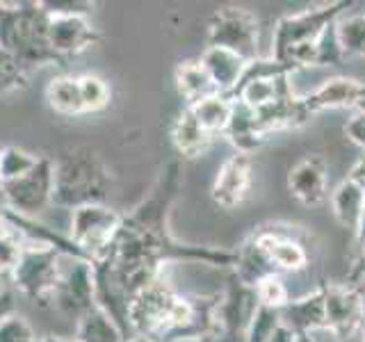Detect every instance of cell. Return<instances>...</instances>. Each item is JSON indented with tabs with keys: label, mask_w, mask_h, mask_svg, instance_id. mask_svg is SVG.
Here are the masks:
<instances>
[{
	"label": "cell",
	"mask_w": 365,
	"mask_h": 342,
	"mask_svg": "<svg viewBox=\"0 0 365 342\" xmlns=\"http://www.w3.org/2000/svg\"><path fill=\"white\" fill-rule=\"evenodd\" d=\"M176 180V165L153 190L151 199L140 203L130 214H123L117 235L103 254L91 260L96 283V306L103 308L128 338V304L130 299L163 276V265L169 260H201L235 265V254L210 249H194L174 242L167 235L165 217ZM130 340V338H128Z\"/></svg>",
	"instance_id": "obj_1"
},
{
	"label": "cell",
	"mask_w": 365,
	"mask_h": 342,
	"mask_svg": "<svg viewBox=\"0 0 365 342\" xmlns=\"http://www.w3.org/2000/svg\"><path fill=\"white\" fill-rule=\"evenodd\" d=\"M347 3H331L283 16L274 28L272 60L285 71L302 66H315L319 37L340 19Z\"/></svg>",
	"instance_id": "obj_2"
},
{
	"label": "cell",
	"mask_w": 365,
	"mask_h": 342,
	"mask_svg": "<svg viewBox=\"0 0 365 342\" xmlns=\"http://www.w3.org/2000/svg\"><path fill=\"white\" fill-rule=\"evenodd\" d=\"M48 14L39 3H0V48L32 71L60 62L48 43Z\"/></svg>",
	"instance_id": "obj_3"
},
{
	"label": "cell",
	"mask_w": 365,
	"mask_h": 342,
	"mask_svg": "<svg viewBox=\"0 0 365 342\" xmlns=\"http://www.w3.org/2000/svg\"><path fill=\"white\" fill-rule=\"evenodd\" d=\"M110 185V171L98 153L87 146L73 148L55 162L53 205L76 210L80 205L106 203Z\"/></svg>",
	"instance_id": "obj_4"
},
{
	"label": "cell",
	"mask_w": 365,
	"mask_h": 342,
	"mask_svg": "<svg viewBox=\"0 0 365 342\" xmlns=\"http://www.w3.org/2000/svg\"><path fill=\"white\" fill-rule=\"evenodd\" d=\"M62 258L64 256L60 251L48 244L26 242L19 265L11 271V281H14L16 290L32 301H53V294L62 274Z\"/></svg>",
	"instance_id": "obj_5"
},
{
	"label": "cell",
	"mask_w": 365,
	"mask_h": 342,
	"mask_svg": "<svg viewBox=\"0 0 365 342\" xmlns=\"http://www.w3.org/2000/svg\"><path fill=\"white\" fill-rule=\"evenodd\" d=\"M178 299V292L160 276L148 288L137 292L128 304V326L130 333L163 340L169 333L171 313Z\"/></svg>",
	"instance_id": "obj_6"
},
{
	"label": "cell",
	"mask_w": 365,
	"mask_h": 342,
	"mask_svg": "<svg viewBox=\"0 0 365 342\" xmlns=\"http://www.w3.org/2000/svg\"><path fill=\"white\" fill-rule=\"evenodd\" d=\"M123 214L106 203H89L71 210L68 237L78 247L85 260H96L117 235Z\"/></svg>",
	"instance_id": "obj_7"
},
{
	"label": "cell",
	"mask_w": 365,
	"mask_h": 342,
	"mask_svg": "<svg viewBox=\"0 0 365 342\" xmlns=\"http://www.w3.org/2000/svg\"><path fill=\"white\" fill-rule=\"evenodd\" d=\"M208 46L237 53L251 64L258 60V19L245 7H222L208 21Z\"/></svg>",
	"instance_id": "obj_8"
},
{
	"label": "cell",
	"mask_w": 365,
	"mask_h": 342,
	"mask_svg": "<svg viewBox=\"0 0 365 342\" xmlns=\"http://www.w3.org/2000/svg\"><path fill=\"white\" fill-rule=\"evenodd\" d=\"M55 192V162L51 157H39L30 174L23 178L5 182L7 208L19 217L37 219V217L53 205Z\"/></svg>",
	"instance_id": "obj_9"
},
{
	"label": "cell",
	"mask_w": 365,
	"mask_h": 342,
	"mask_svg": "<svg viewBox=\"0 0 365 342\" xmlns=\"http://www.w3.org/2000/svg\"><path fill=\"white\" fill-rule=\"evenodd\" d=\"M324 292V313L327 331L338 340L361 338L365 328V299L351 285H327Z\"/></svg>",
	"instance_id": "obj_10"
},
{
	"label": "cell",
	"mask_w": 365,
	"mask_h": 342,
	"mask_svg": "<svg viewBox=\"0 0 365 342\" xmlns=\"http://www.w3.org/2000/svg\"><path fill=\"white\" fill-rule=\"evenodd\" d=\"M53 304L66 315H76L78 319L96 306V283L89 260L71 258L68 269H62L57 283Z\"/></svg>",
	"instance_id": "obj_11"
},
{
	"label": "cell",
	"mask_w": 365,
	"mask_h": 342,
	"mask_svg": "<svg viewBox=\"0 0 365 342\" xmlns=\"http://www.w3.org/2000/svg\"><path fill=\"white\" fill-rule=\"evenodd\" d=\"M302 100L308 114L322 110H359L365 105V83L349 76H334L308 96H302Z\"/></svg>",
	"instance_id": "obj_12"
},
{
	"label": "cell",
	"mask_w": 365,
	"mask_h": 342,
	"mask_svg": "<svg viewBox=\"0 0 365 342\" xmlns=\"http://www.w3.org/2000/svg\"><path fill=\"white\" fill-rule=\"evenodd\" d=\"M251 187V157L245 153H233L217 169L210 197L224 210H233L247 199Z\"/></svg>",
	"instance_id": "obj_13"
},
{
	"label": "cell",
	"mask_w": 365,
	"mask_h": 342,
	"mask_svg": "<svg viewBox=\"0 0 365 342\" xmlns=\"http://www.w3.org/2000/svg\"><path fill=\"white\" fill-rule=\"evenodd\" d=\"M288 190L302 205L315 208L329 199V169L319 155H306L288 174Z\"/></svg>",
	"instance_id": "obj_14"
},
{
	"label": "cell",
	"mask_w": 365,
	"mask_h": 342,
	"mask_svg": "<svg viewBox=\"0 0 365 342\" xmlns=\"http://www.w3.org/2000/svg\"><path fill=\"white\" fill-rule=\"evenodd\" d=\"M98 41V32L87 16H60L48 23V43L57 60L85 53Z\"/></svg>",
	"instance_id": "obj_15"
},
{
	"label": "cell",
	"mask_w": 365,
	"mask_h": 342,
	"mask_svg": "<svg viewBox=\"0 0 365 342\" xmlns=\"http://www.w3.org/2000/svg\"><path fill=\"white\" fill-rule=\"evenodd\" d=\"M199 62L205 68V73H208L215 91L224 96L235 94V89L242 83L245 71L249 66L245 57H240L237 53L228 48H220V46H208Z\"/></svg>",
	"instance_id": "obj_16"
},
{
	"label": "cell",
	"mask_w": 365,
	"mask_h": 342,
	"mask_svg": "<svg viewBox=\"0 0 365 342\" xmlns=\"http://www.w3.org/2000/svg\"><path fill=\"white\" fill-rule=\"evenodd\" d=\"M281 322L292 328L297 336L313 333L317 328L327 331V313H324V292L315 290L313 294L302 296L297 301H288L281 308Z\"/></svg>",
	"instance_id": "obj_17"
},
{
	"label": "cell",
	"mask_w": 365,
	"mask_h": 342,
	"mask_svg": "<svg viewBox=\"0 0 365 342\" xmlns=\"http://www.w3.org/2000/svg\"><path fill=\"white\" fill-rule=\"evenodd\" d=\"M256 244L265 251V256L277 271H302L308 265L306 249L297 239L281 233H260L254 237Z\"/></svg>",
	"instance_id": "obj_18"
},
{
	"label": "cell",
	"mask_w": 365,
	"mask_h": 342,
	"mask_svg": "<svg viewBox=\"0 0 365 342\" xmlns=\"http://www.w3.org/2000/svg\"><path fill=\"white\" fill-rule=\"evenodd\" d=\"M224 135L228 137V142L235 146V153H245V155L256 151V148L267 140L258 125L256 112L249 110L247 105H242V103L235 98H233L231 121H228V128Z\"/></svg>",
	"instance_id": "obj_19"
},
{
	"label": "cell",
	"mask_w": 365,
	"mask_h": 342,
	"mask_svg": "<svg viewBox=\"0 0 365 342\" xmlns=\"http://www.w3.org/2000/svg\"><path fill=\"white\" fill-rule=\"evenodd\" d=\"M187 108L194 114V119L199 121L201 128L208 133L210 137L224 135L226 128H228V121H231L233 96L210 94V96H205V98L197 100L194 105H187Z\"/></svg>",
	"instance_id": "obj_20"
},
{
	"label": "cell",
	"mask_w": 365,
	"mask_h": 342,
	"mask_svg": "<svg viewBox=\"0 0 365 342\" xmlns=\"http://www.w3.org/2000/svg\"><path fill=\"white\" fill-rule=\"evenodd\" d=\"M210 140L212 137L201 128L199 121L194 119V114L190 112V108L182 110L178 114V119L174 121V125H171V142H174L176 151L185 157L201 155L205 148L210 146Z\"/></svg>",
	"instance_id": "obj_21"
},
{
	"label": "cell",
	"mask_w": 365,
	"mask_h": 342,
	"mask_svg": "<svg viewBox=\"0 0 365 342\" xmlns=\"http://www.w3.org/2000/svg\"><path fill=\"white\" fill-rule=\"evenodd\" d=\"M331 201V210L334 217L351 231H359L361 228V217H363V201H365V192L354 185L351 180H342L340 185L329 194Z\"/></svg>",
	"instance_id": "obj_22"
},
{
	"label": "cell",
	"mask_w": 365,
	"mask_h": 342,
	"mask_svg": "<svg viewBox=\"0 0 365 342\" xmlns=\"http://www.w3.org/2000/svg\"><path fill=\"white\" fill-rule=\"evenodd\" d=\"M78 342H128L123 336V331L117 326V322L103 311V308L94 306L78 319L76 338Z\"/></svg>",
	"instance_id": "obj_23"
},
{
	"label": "cell",
	"mask_w": 365,
	"mask_h": 342,
	"mask_svg": "<svg viewBox=\"0 0 365 342\" xmlns=\"http://www.w3.org/2000/svg\"><path fill=\"white\" fill-rule=\"evenodd\" d=\"M46 100L48 105L64 114V117H73V114H83V100H80V87L78 78L73 76H57L53 78L48 87H46Z\"/></svg>",
	"instance_id": "obj_24"
},
{
	"label": "cell",
	"mask_w": 365,
	"mask_h": 342,
	"mask_svg": "<svg viewBox=\"0 0 365 342\" xmlns=\"http://www.w3.org/2000/svg\"><path fill=\"white\" fill-rule=\"evenodd\" d=\"M176 85H178L180 96L187 100V105H194L197 100L210 96V94H217L208 73H205V68L201 66L199 60L182 62L176 68Z\"/></svg>",
	"instance_id": "obj_25"
},
{
	"label": "cell",
	"mask_w": 365,
	"mask_h": 342,
	"mask_svg": "<svg viewBox=\"0 0 365 342\" xmlns=\"http://www.w3.org/2000/svg\"><path fill=\"white\" fill-rule=\"evenodd\" d=\"M336 39L347 55H365V14H349L336 21Z\"/></svg>",
	"instance_id": "obj_26"
},
{
	"label": "cell",
	"mask_w": 365,
	"mask_h": 342,
	"mask_svg": "<svg viewBox=\"0 0 365 342\" xmlns=\"http://www.w3.org/2000/svg\"><path fill=\"white\" fill-rule=\"evenodd\" d=\"M37 162H39V157L26 151V148L5 146L3 153H0V180L9 182V180L23 178L26 174H30Z\"/></svg>",
	"instance_id": "obj_27"
},
{
	"label": "cell",
	"mask_w": 365,
	"mask_h": 342,
	"mask_svg": "<svg viewBox=\"0 0 365 342\" xmlns=\"http://www.w3.org/2000/svg\"><path fill=\"white\" fill-rule=\"evenodd\" d=\"M80 87V100H83L85 112H98L103 108H108L110 103V85L101 76L85 73L78 78Z\"/></svg>",
	"instance_id": "obj_28"
},
{
	"label": "cell",
	"mask_w": 365,
	"mask_h": 342,
	"mask_svg": "<svg viewBox=\"0 0 365 342\" xmlns=\"http://www.w3.org/2000/svg\"><path fill=\"white\" fill-rule=\"evenodd\" d=\"M279 324H281V313L277 308H267L258 304L254 317H251V324L245 333V342H267Z\"/></svg>",
	"instance_id": "obj_29"
},
{
	"label": "cell",
	"mask_w": 365,
	"mask_h": 342,
	"mask_svg": "<svg viewBox=\"0 0 365 342\" xmlns=\"http://www.w3.org/2000/svg\"><path fill=\"white\" fill-rule=\"evenodd\" d=\"M23 249H26V239L7 226V231L0 233V276H11L23 256Z\"/></svg>",
	"instance_id": "obj_30"
},
{
	"label": "cell",
	"mask_w": 365,
	"mask_h": 342,
	"mask_svg": "<svg viewBox=\"0 0 365 342\" xmlns=\"http://www.w3.org/2000/svg\"><path fill=\"white\" fill-rule=\"evenodd\" d=\"M28 68L14 55L0 48V96L28 83Z\"/></svg>",
	"instance_id": "obj_31"
},
{
	"label": "cell",
	"mask_w": 365,
	"mask_h": 342,
	"mask_svg": "<svg viewBox=\"0 0 365 342\" xmlns=\"http://www.w3.org/2000/svg\"><path fill=\"white\" fill-rule=\"evenodd\" d=\"M254 290H256L260 306L277 308V311H281V308L290 301L288 288H285V283H283V279L279 276V274H272V276L262 279Z\"/></svg>",
	"instance_id": "obj_32"
},
{
	"label": "cell",
	"mask_w": 365,
	"mask_h": 342,
	"mask_svg": "<svg viewBox=\"0 0 365 342\" xmlns=\"http://www.w3.org/2000/svg\"><path fill=\"white\" fill-rule=\"evenodd\" d=\"M39 5L48 14V19L89 16V11L94 9V3H89V0H39Z\"/></svg>",
	"instance_id": "obj_33"
},
{
	"label": "cell",
	"mask_w": 365,
	"mask_h": 342,
	"mask_svg": "<svg viewBox=\"0 0 365 342\" xmlns=\"http://www.w3.org/2000/svg\"><path fill=\"white\" fill-rule=\"evenodd\" d=\"M0 342H37L28 319L14 313L0 322Z\"/></svg>",
	"instance_id": "obj_34"
},
{
	"label": "cell",
	"mask_w": 365,
	"mask_h": 342,
	"mask_svg": "<svg viewBox=\"0 0 365 342\" xmlns=\"http://www.w3.org/2000/svg\"><path fill=\"white\" fill-rule=\"evenodd\" d=\"M345 135L351 144H356L365 153V105L359 108L345 123Z\"/></svg>",
	"instance_id": "obj_35"
},
{
	"label": "cell",
	"mask_w": 365,
	"mask_h": 342,
	"mask_svg": "<svg viewBox=\"0 0 365 342\" xmlns=\"http://www.w3.org/2000/svg\"><path fill=\"white\" fill-rule=\"evenodd\" d=\"M14 313H16V294L5 288L3 292H0V322L7 319L9 315H14Z\"/></svg>",
	"instance_id": "obj_36"
},
{
	"label": "cell",
	"mask_w": 365,
	"mask_h": 342,
	"mask_svg": "<svg viewBox=\"0 0 365 342\" xmlns=\"http://www.w3.org/2000/svg\"><path fill=\"white\" fill-rule=\"evenodd\" d=\"M347 180H351L354 185H359L363 192H365V153L354 162V167L349 169V176H347Z\"/></svg>",
	"instance_id": "obj_37"
},
{
	"label": "cell",
	"mask_w": 365,
	"mask_h": 342,
	"mask_svg": "<svg viewBox=\"0 0 365 342\" xmlns=\"http://www.w3.org/2000/svg\"><path fill=\"white\" fill-rule=\"evenodd\" d=\"M294 340H297V333H294V331L288 328V326H285V324L281 322L277 328H274V333L269 336L267 342H294Z\"/></svg>",
	"instance_id": "obj_38"
},
{
	"label": "cell",
	"mask_w": 365,
	"mask_h": 342,
	"mask_svg": "<svg viewBox=\"0 0 365 342\" xmlns=\"http://www.w3.org/2000/svg\"><path fill=\"white\" fill-rule=\"evenodd\" d=\"M165 342H220L215 336H192V338H171Z\"/></svg>",
	"instance_id": "obj_39"
},
{
	"label": "cell",
	"mask_w": 365,
	"mask_h": 342,
	"mask_svg": "<svg viewBox=\"0 0 365 342\" xmlns=\"http://www.w3.org/2000/svg\"><path fill=\"white\" fill-rule=\"evenodd\" d=\"M7 194H5V182L0 180V217H3L7 212Z\"/></svg>",
	"instance_id": "obj_40"
},
{
	"label": "cell",
	"mask_w": 365,
	"mask_h": 342,
	"mask_svg": "<svg viewBox=\"0 0 365 342\" xmlns=\"http://www.w3.org/2000/svg\"><path fill=\"white\" fill-rule=\"evenodd\" d=\"M39 342H71V340L60 338V336H46V338H41Z\"/></svg>",
	"instance_id": "obj_41"
},
{
	"label": "cell",
	"mask_w": 365,
	"mask_h": 342,
	"mask_svg": "<svg viewBox=\"0 0 365 342\" xmlns=\"http://www.w3.org/2000/svg\"><path fill=\"white\" fill-rule=\"evenodd\" d=\"M128 342H158V340H153V338H144V336H133Z\"/></svg>",
	"instance_id": "obj_42"
},
{
	"label": "cell",
	"mask_w": 365,
	"mask_h": 342,
	"mask_svg": "<svg viewBox=\"0 0 365 342\" xmlns=\"http://www.w3.org/2000/svg\"><path fill=\"white\" fill-rule=\"evenodd\" d=\"M294 342H315L313 340V336L311 333H302V336H297V340Z\"/></svg>",
	"instance_id": "obj_43"
},
{
	"label": "cell",
	"mask_w": 365,
	"mask_h": 342,
	"mask_svg": "<svg viewBox=\"0 0 365 342\" xmlns=\"http://www.w3.org/2000/svg\"><path fill=\"white\" fill-rule=\"evenodd\" d=\"M7 231V224H5V219L0 217V233H5Z\"/></svg>",
	"instance_id": "obj_44"
},
{
	"label": "cell",
	"mask_w": 365,
	"mask_h": 342,
	"mask_svg": "<svg viewBox=\"0 0 365 342\" xmlns=\"http://www.w3.org/2000/svg\"><path fill=\"white\" fill-rule=\"evenodd\" d=\"M5 290V276H0V292Z\"/></svg>",
	"instance_id": "obj_45"
},
{
	"label": "cell",
	"mask_w": 365,
	"mask_h": 342,
	"mask_svg": "<svg viewBox=\"0 0 365 342\" xmlns=\"http://www.w3.org/2000/svg\"><path fill=\"white\" fill-rule=\"evenodd\" d=\"M361 247H363V260H365V237H361Z\"/></svg>",
	"instance_id": "obj_46"
},
{
	"label": "cell",
	"mask_w": 365,
	"mask_h": 342,
	"mask_svg": "<svg viewBox=\"0 0 365 342\" xmlns=\"http://www.w3.org/2000/svg\"><path fill=\"white\" fill-rule=\"evenodd\" d=\"M0 153H3V148H0Z\"/></svg>",
	"instance_id": "obj_47"
},
{
	"label": "cell",
	"mask_w": 365,
	"mask_h": 342,
	"mask_svg": "<svg viewBox=\"0 0 365 342\" xmlns=\"http://www.w3.org/2000/svg\"><path fill=\"white\" fill-rule=\"evenodd\" d=\"M71 342H78V340H71Z\"/></svg>",
	"instance_id": "obj_48"
}]
</instances>
